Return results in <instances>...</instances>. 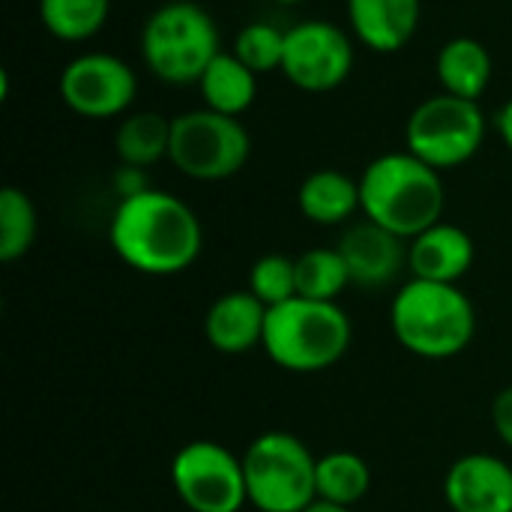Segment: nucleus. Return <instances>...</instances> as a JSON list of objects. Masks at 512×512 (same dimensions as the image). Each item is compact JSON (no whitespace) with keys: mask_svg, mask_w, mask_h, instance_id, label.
Instances as JSON below:
<instances>
[{"mask_svg":"<svg viewBox=\"0 0 512 512\" xmlns=\"http://www.w3.org/2000/svg\"><path fill=\"white\" fill-rule=\"evenodd\" d=\"M390 324L405 351L426 360H450L471 345L477 312L459 285L411 279L393 297Z\"/></svg>","mask_w":512,"mask_h":512,"instance_id":"nucleus-3","label":"nucleus"},{"mask_svg":"<svg viewBox=\"0 0 512 512\" xmlns=\"http://www.w3.org/2000/svg\"><path fill=\"white\" fill-rule=\"evenodd\" d=\"M60 99L69 111L87 120H108L129 111L138 93L135 69L105 51L72 57L57 81Z\"/></svg>","mask_w":512,"mask_h":512,"instance_id":"nucleus-10","label":"nucleus"},{"mask_svg":"<svg viewBox=\"0 0 512 512\" xmlns=\"http://www.w3.org/2000/svg\"><path fill=\"white\" fill-rule=\"evenodd\" d=\"M114 150L126 168H147L171 150V120L159 111L126 114L114 132Z\"/></svg>","mask_w":512,"mask_h":512,"instance_id":"nucleus-20","label":"nucleus"},{"mask_svg":"<svg viewBox=\"0 0 512 512\" xmlns=\"http://www.w3.org/2000/svg\"><path fill=\"white\" fill-rule=\"evenodd\" d=\"M303 512H351V507H339V504H330V501H315Z\"/></svg>","mask_w":512,"mask_h":512,"instance_id":"nucleus-29","label":"nucleus"},{"mask_svg":"<svg viewBox=\"0 0 512 512\" xmlns=\"http://www.w3.org/2000/svg\"><path fill=\"white\" fill-rule=\"evenodd\" d=\"M354 69V42L330 21H303L285 30L282 75L306 93H330Z\"/></svg>","mask_w":512,"mask_h":512,"instance_id":"nucleus-11","label":"nucleus"},{"mask_svg":"<svg viewBox=\"0 0 512 512\" xmlns=\"http://www.w3.org/2000/svg\"><path fill=\"white\" fill-rule=\"evenodd\" d=\"M219 51L213 15L192 0L159 6L141 30V57L165 84H198Z\"/></svg>","mask_w":512,"mask_h":512,"instance_id":"nucleus-5","label":"nucleus"},{"mask_svg":"<svg viewBox=\"0 0 512 512\" xmlns=\"http://www.w3.org/2000/svg\"><path fill=\"white\" fill-rule=\"evenodd\" d=\"M372 474L363 456L339 450L318 459V501L354 507L369 495Z\"/></svg>","mask_w":512,"mask_h":512,"instance_id":"nucleus-21","label":"nucleus"},{"mask_svg":"<svg viewBox=\"0 0 512 512\" xmlns=\"http://www.w3.org/2000/svg\"><path fill=\"white\" fill-rule=\"evenodd\" d=\"M498 132H501V138H504V144L512 150V99L504 102V108L498 111Z\"/></svg>","mask_w":512,"mask_h":512,"instance_id":"nucleus-28","label":"nucleus"},{"mask_svg":"<svg viewBox=\"0 0 512 512\" xmlns=\"http://www.w3.org/2000/svg\"><path fill=\"white\" fill-rule=\"evenodd\" d=\"M360 210L363 219L399 234L402 240H414L441 222V171L408 150L384 153L372 159L360 177Z\"/></svg>","mask_w":512,"mask_h":512,"instance_id":"nucleus-2","label":"nucleus"},{"mask_svg":"<svg viewBox=\"0 0 512 512\" xmlns=\"http://www.w3.org/2000/svg\"><path fill=\"white\" fill-rule=\"evenodd\" d=\"M249 291L267 306L288 303L297 297V264L288 255H264L252 264L249 273Z\"/></svg>","mask_w":512,"mask_h":512,"instance_id":"nucleus-26","label":"nucleus"},{"mask_svg":"<svg viewBox=\"0 0 512 512\" xmlns=\"http://www.w3.org/2000/svg\"><path fill=\"white\" fill-rule=\"evenodd\" d=\"M351 345V321L336 303L291 297L267 309L264 351L288 372H324L336 366Z\"/></svg>","mask_w":512,"mask_h":512,"instance_id":"nucleus-4","label":"nucleus"},{"mask_svg":"<svg viewBox=\"0 0 512 512\" xmlns=\"http://www.w3.org/2000/svg\"><path fill=\"white\" fill-rule=\"evenodd\" d=\"M267 306L252 291L222 294L204 318L207 342L222 354H246L264 345Z\"/></svg>","mask_w":512,"mask_h":512,"instance_id":"nucleus-16","label":"nucleus"},{"mask_svg":"<svg viewBox=\"0 0 512 512\" xmlns=\"http://www.w3.org/2000/svg\"><path fill=\"white\" fill-rule=\"evenodd\" d=\"M36 231L39 219L33 201L21 189L6 186L0 192V261L12 264L24 258L36 240Z\"/></svg>","mask_w":512,"mask_h":512,"instance_id":"nucleus-24","label":"nucleus"},{"mask_svg":"<svg viewBox=\"0 0 512 512\" xmlns=\"http://www.w3.org/2000/svg\"><path fill=\"white\" fill-rule=\"evenodd\" d=\"M294 264H297V297L336 303V297L351 285V273L339 249H309L300 258H294Z\"/></svg>","mask_w":512,"mask_h":512,"instance_id":"nucleus-23","label":"nucleus"},{"mask_svg":"<svg viewBox=\"0 0 512 512\" xmlns=\"http://www.w3.org/2000/svg\"><path fill=\"white\" fill-rule=\"evenodd\" d=\"M276 3H285V6H291V3H303V0H276Z\"/></svg>","mask_w":512,"mask_h":512,"instance_id":"nucleus-30","label":"nucleus"},{"mask_svg":"<svg viewBox=\"0 0 512 512\" xmlns=\"http://www.w3.org/2000/svg\"><path fill=\"white\" fill-rule=\"evenodd\" d=\"M198 87L204 96V108L240 117L243 111L252 108L258 96V75L234 51H219L213 63L204 69Z\"/></svg>","mask_w":512,"mask_h":512,"instance_id":"nucleus-19","label":"nucleus"},{"mask_svg":"<svg viewBox=\"0 0 512 512\" xmlns=\"http://www.w3.org/2000/svg\"><path fill=\"white\" fill-rule=\"evenodd\" d=\"M483 138L486 117L480 102L459 99L453 93L423 99L405 123L408 153H414L435 171H450L474 159L483 147Z\"/></svg>","mask_w":512,"mask_h":512,"instance_id":"nucleus-7","label":"nucleus"},{"mask_svg":"<svg viewBox=\"0 0 512 512\" xmlns=\"http://www.w3.org/2000/svg\"><path fill=\"white\" fill-rule=\"evenodd\" d=\"M177 498L192 512H240L249 504L243 459L216 441H192L171 462Z\"/></svg>","mask_w":512,"mask_h":512,"instance_id":"nucleus-9","label":"nucleus"},{"mask_svg":"<svg viewBox=\"0 0 512 512\" xmlns=\"http://www.w3.org/2000/svg\"><path fill=\"white\" fill-rule=\"evenodd\" d=\"M108 240L126 267L147 276H174L198 261L204 231L186 201L159 189H141L117 204Z\"/></svg>","mask_w":512,"mask_h":512,"instance_id":"nucleus-1","label":"nucleus"},{"mask_svg":"<svg viewBox=\"0 0 512 512\" xmlns=\"http://www.w3.org/2000/svg\"><path fill=\"white\" fill-rule=\"evenodd\" d=\"M252 153L246 126L237 117L201 108L183 111L171 120V165L192 180H228Z\"/></svg>","mask_w":512,"mask_h":512,"instance_id":"nucleus-8","label":"nucleus"},{"mask_svg":"<svg viewBox=\"0 0 512 512\" xmlns=\"http://www.w3.org/2000/svg\"><path fill=\"white\" fill-rule=\"evenodd\" d=\"M474 264V240L465 228L438 222L417 234L408 246V267L414 279L456 285Z\"/></svg>","mask_w":512,"mask_h":512,"instance_id":"nucleus-14","label":"nucleus"},{"mask_svg":"<svg viewBox=\"0 0 512 512\" xmlns=\"http://www.w3.org/2000/svg\"><path fill=\"white\" fill-rule=\"evenodd\" d=\"M249 504L261 512H303L318 501V459L288 432H264L243 453Z\"/></svg>","mask_w":512,"mask_h":512,"instance_id":"nucleus-6","label":"nucleus"},{"mask_svg":"<svg viewBox=\"0 0 512 512\" xmlns=\"http://www.w3.org/2000/svg\"><path fill=\"white\" fill-rule=\"evenodd\" d=\"M492 423H495V432L498 438L512 447V387L501 390L495 396V405H492Z\"/></svg>","mask_w":512,"mask_h":512,"instance_id":"nucleus-27","label":"nucleus"},{"mask_svg":"<svg viewBox=\"0 0 512 512\" xmlns=\"http://www.w3.org/2000/svg\"><path fill=\"white\" fill-rule=\"evenodd\" d=\"M354 36L378 54L402 51L420 24V0H348Z\"/></svg>","mask_w":512,"mask_h":512,"instance_id":"nucleus-15","label":"nucleus"},{"mask_svg":"<svg viewBox=\"0 0 512 512\" xmlns=\"http://www.w3.org/2000/svg\"><path fill=\"white\" fill-rule=\"evenodd\" d=\"M348 264L351 285L360 288H384L390 285L408 264V249L405 240L369 219L351 225L339 246H336Z\"/></svg>","mask_w":512,"mask_h":512,"instance_id":"nucleus-13","label":"nucleus"},{"mask_svg":"<svg viewBox=\"0 0 512 512\" xmlns=\"http://www.w3.org/2000/svg\"><path fill=\"white\" fill-rule=\"evenodd\" d=\"M444 498L453 512H512V468L489 453L462 456L447 471Z\"/></svg>","mask_w":512,"mask_h":512,"instance_id":"nucleus-12","label":"nucleus"},{"mask_svg":"<svg viewBox=\"0 0 512 512\" xmlns=\"http://www.w3.org/2000/svg\"><path fill=\"white\" fill-rule=\"evenodd\" d=\"M438 81L444 93L480 102L492 81V54L474 36H456L438 51Z\"/></svg>","mask_w":512,"mask_h":512,"instance_id":"nucleus-18","label":"nucleus"},{"mask_svg":"<svg viewBox=\"0 0 512 512\" xmlns=\"http://www.w3.org/2000/svg\"><path fill=\"white\" fill-rule=\"evenodd\" d=\"M297 204L315 225H342L360 210V180L333 168L312 171L300 183Z\"/></svg>","mask_w":512,"mask_h":512,"instance_id":"nucleus-17","label":"nucleus"},{"mask_svg":"<svg viewBox=\"0 0 512 512\" xmlns=\"http://www.w3.org/2000/svg\"><path fill=\"white\" fill-rule=\"evenodd\" d=\"M234 54L255 75H267V72H276V69L282 72L285 30H279L276 24H267V21H252L234 36Z\"/></svg>","mask_w":512,"mask_h":512,"instance_id":"nucleus-25","label":"nucleus"},{"mask_svg":"<svg viewBox=\"0 0 512 512\" xmlns=\"http://www.w3.org/2000/svg\"><path fill=\"white\" fill-rule=\"evenodd\" d=\"M111 12V0H39L42 27L60 42H84L96 36Z\"/></svg>","mask_w":512,"mask_h":512,"instance_id":"nucleus-22","label":"nucleus"}]
</instances>
